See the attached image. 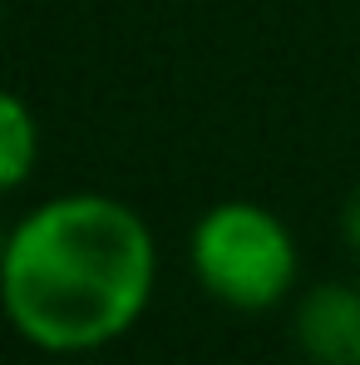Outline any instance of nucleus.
<instances>
[{"mask_svg": "<svg viewBox=\"0 0 360 365\" xmlns=\"http://www.w3.org/2000/svg\"><path fill=\"white\" fill-rule=\"evenodd\" d=\"M346 237H351V242H356V252H360V197L346 207Z\"/></svg>", "mask_w": 360, "mask_h": 365, "instance_id": "obj_5", "label": "nucleus"}, {"mask_svg": "<svg viewBox=\"0 0 360 365\" xmlns=\"http://www.w3.org/2000/svg\"><path fill=\"white\" fill-rule=\"evenodd\" d=\"M292 336L301 356L316 365H356L360 361V287L351 282H316L297 297Z\"/></svg>", "mask_w": 360, "mask_h": 365, "instance_id": "obj_3", "label": "nucleus"}, {"mask_svg": "<svg viewBox=\"0 0 360 365\" xmlns=\"http://www.w3.org/2000/svg\"><path fill=\"white\" fill-rule=\"evenodd\" d=\"M158 287V242L148 217L114 192L74 187L35 202L0 267V311L10 331L45 356H89L123 341Z\"/></svg>", "mask_w": 360, "mask_h": 365, "instance_id": "obj_1", "label": "nucleus"}, {"mask_svg": "<svg viewBox=\"0 0 360 365\" xmlns=\"http://www.w3.org/2000/svg\"><path fill=\"white\" fill-rule=\"evenodd\" d=\"M35 163H40V123L35 109L0 89V197L20 192L25 182L35 178Z\"/></svg>", "mask_w": 360, "mask_h": 365, "instance_id": "obj_4", "label": "nucleus"}, {"mask_svg": "<svg viewBox=\"0 0 360 365\" xmlns=\"http://www.w3.org/2000/svg\"><path fill=\"white\" fill-rule=\"evenodd\" d=\"M187 262L197 287L222 302L227 311H272L297 292L301 277V252L292 227L252 202V197H227L212 202L192 232H187Z\"/></svg>", "mask_w": 360, "mask_h": 365, "instance_id": "obj_2", "label": "nucleus"}, {"mask_svg": "<svg viewBox=\"0 0 360 365\" xmlns=\"http://www.w3.org/2000/svg\"><path fill=\"white\" fill-rule=\"evenodd\" d=\"M5 247H10V227L0 222V267H5Z\"/></svg>", "mask_w": 360, "mask_h": 365, "instance_id": "obj_6", "label": "nucleus"}, {"mask_svg": "<svg viewBox=\"0 0 360 365\" xmlns=\"http://www.w3.org/2000/svg\"><path fill=\"white\" fill-rule=\"evenodd\" d=\"M356 365H360V361H356Z\"/></svg>", "mask_w": 360, "mask_h": 365, "instance_id": "obj_7", "label": "nucleus"}]
</instances>
